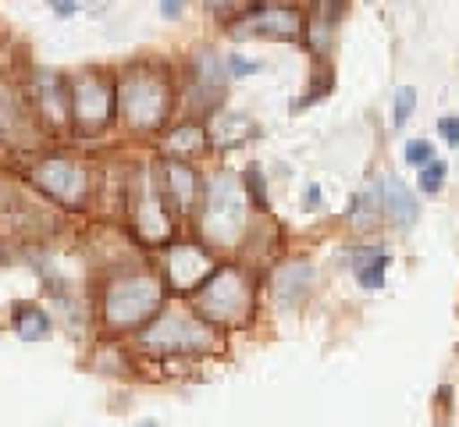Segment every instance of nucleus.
<instances>
[{
  "label": "nucleus",
  "mask_w": 459,
  "mask_h": 427,
  "mask_svg": "<svg viewBox=\"0 0 459 427\" xmlns=\"http://www.w3.org/2000/svg\"><path fill=\"white\" fill-rule=\"evenodd\" d=\"M196 310L207 324H246L253 310V282L238 267H214V274L196 289Z\"/></svg>",
  "instance_id": "obj_1"
},
{
  "label": "nucleus",
  "mask_w": 459,
  "mask_h": 427,
  "mask_svg": "<svg viewBox=\"0 0 459 427\" xmlns=\"http://www.w3.org/2000/svg\"><path fill=\"white\" fill-rule=\"evenodd\" d=\"M160 307H164V285L153 274H125L104 292V320L115 331L150 324L153 314H160Z\"/></svg>",
  "instance_id": "obj_2"
},
{
  "label": "nucleus",
  "mask_w": 459,
  "mask_h": 427,
  "mask_svg": "<svg viewBox=\"0 0 459 427\" xmlns=\"http://www.w3.org/2000/svg\"><path fill=\"white\" fill-rule=\"evenodd\" d=\"M171 90L157 68H132L117 86V110L132 128H157L168 114Z\"/></svg>",
  "instance_id": "obj_3"
},
{
  "label": "nucleus",
  "mask_w": 459,
  "mask_h": 427,
  "mask_svg": "<svg viewBox=\"0 0 459 427\" xmlns=\"http://www.w3.org/2000/svg\"><path fill=\"white\" fill-rule=\"evenodd\" d=\"M139 342H143V349H150L157 356H196L214 345V335H211L207 320L171 310V314L150 320L146 331L139 335Z\"/></svg>",
  "instance_id": "obj_4"
},
{
  "label": "nucleus",
  "mask_w": 459,
  "mask_h": 427,
  "mask_svg": "<svg viewBox=\"0 0 459 427\" xmlns=\"http://www.w3.org/2000/svg\"><path fill=\"white\" fill-rule=\"evenodd\" d=\"M246 224V196H242V182H235L231 175H221L211 189H207V207H204V231L221 242L231 246L242 235Z\"/></svg>",
  "instance_id": "obj_5"
},
{
  "label": "nucleus",
  "mask_w": 459,
  "mask_h": 427,
  "mask_svg": "<svg viewBox=\"0 0 459 427\" xmlns=\"http://www.w3.org/2000/svg\"><path fill=\"white\" fill-rule=\"evenodd\" d=\"M32 179H36V186H39L47 196H54V200L65 204V207H79V204L86 200V189H90L82 164H75V161H68V157H50V161L36 164Z\"/></svg>",
  "instance_id": "obj_6"
},
{
  "label": "nucleus",
  "mask_w": 459,
  "mask_h": 427,
  "mask_svg": "<svg viewBox=\"0 0 459 427\" xmlns=\"http://www.w3.org/2000/svg\"><path fill=\"white\" fill-rule=\"evenodd\" d=\"M214 274V260L204 246L196 242H175L171 257H168V278L178 292H193L200 289L207 278Z\"/></svg>",
  "instance_id": "obj_7"
},
{
  "label": "nucleus",
  "mask_w": 459,
  "mask_h": 427,
  "mask_svg": "<svg viewBox=\"0 0 459 427\" xmlns=\"http://www.w3.org/2000/svg\"><path fill=\"white\" fill-rule=\"evenodd\" d=\"M111 114V97L100 79L82 75L72 83V118L82 132H97Z\"/></svg>",
  "instance_id": "obj_8"
},
{
  "label": "nucleus",
  "mask_w": 459,
  "mask_h": 427,
  "mask_svg": "<svg viewBox=\"0 0 459 427\" xmlns=\"http://www.w3.org/2000/svg\"><path fill=\"white\" fill-rule=\"evenodd\" d=\"M381 204H385V214L399 224V228H410V224H417V196L410 193V186L403 182V179H395V175H385L381 182Z\"/></svg>",
  "instance_id": "obj_9"
},
{
  "label": "nucleus",
  "mask_w": 459,
  "mask_h": 427,
  "mask_svg": "<svg viewBox=\"0 0 459 427\" xmlns=\"http://www.w3.org/2000/svg\"><path fill=\"white\" fill-rule=\"evenodd\" d=\"M249 29L256 36H271V39H296L303 32V14L292 11V7H271V11H260Z\"/></svg>",
  "instance_id": "obj_10"
},
{
  "label": "nucleus",
  "mask_w": 459,
  "mask_h": 427,
  "mask_svg": "<svg viewBox=\"0 0 459 427\" xmlns=\"http://www.w3.org/2000/svg\"><path fill=\"white\" fill-rule=\"evenodd\" d=\"M385 211V204H381V186L374 182V189H367V193H356L352 196V204H349V221H352V228H370V224H377V217Z\"/></svg>",
  "instance_id": "obj_11"
},
{
  "label": "nucleus",
  "mask_w": 459,
  "mask_h": 427,
  "mask_svg": "<svg viewBox=\"0 0 459 427\" xmlns=\"http://www.w3.org/2000/svg\"><path fill=\"white\" fill-rule=\"evenodd\" d=\"M168 182H171V196H175V204H178V211L189 214L193 207V196H196V175H193V168L189 164H182V161H171L168 164Z\"/></svg>",
  "instance_id": "obj_12"
},
{
  "label": "nucleus",
  "mask_w": 459,
  "mask_h": 427,
  "mask_svg": "<svg viewBox=\"0 0 459 427\" xmlns=\"http://www.w3.org/2000/svg\"><path fill=\"white\" fill-rule=\"evenodd\" d=\"M14 331H18V338H25V342L47 338V335H50V318H47L39 307H18V310H14Z\"/></svg>",
  "instance_id": "obj_13"
},
{
  "label": "nucleus",
  "mask_w": 459,
  "mask_h": 427,
  "mask_svg": "<svg viewBox=\"0 0 459 427\" xmlns=\"http://www.w3.org/2000/svg\"><path fill=\"white\" fill-rule=\"evenodd\" d=\"M413 110H417V90H413V86H403V90H395V104H392V125H395V128H406V121L413 118Z\"/></svg>",
  "instance_id": "obj_14"
},
{
  "label": "nucleus",
  "mask_w": 459,
  "mask_h": 427,
  "mask_svg": "<svg viewBox=\"0 0 459 427\" xmlns=\"http://www.w3.org/2000/svg\"><path fill=\"white\" fill-rule=\"evenodd\" d=\"M446 175H449L446 161H431V164H424V168H420V182H417V186H420L424 193H431V196H435V193L446 186Z\"/></svg>",
  "instance_id": "obj_15"
},
{
  "label": "nucleus",
  "mask_w": 459,
  "mask_h": 427,
  "mask_svg": "<svg viewBox=\"0 0 459 427\" xmlns=\"http://www.w3.org/2000/svg\"><path fill=\"white\" fill-rule=\"evenodd\" d=\"M403 157H406V164L424 168V164H431V161H435V146H431L428 139H410V143L403 146Z\"/></svg>",
  "instance_id": "obj_16"
},
{
  "label": "nucleus",
  "mask_w": 459,
  "mask_h": 427,
  "mask_svg": "<svg viewBox=\"0 0 459 427\" xmlns=\"http://www.w3.org/2000/svg\"><path fill=\"white\" fill-rule=\"evenodd\" d=\"M229 72L235 75V79H246V75L260 72V61H253V57H246V54H231V57H229Z\"/></svg>",
  "instance_id": "obj_17"
},
{
  "label": "nucleus",
  "mask_w": 459,
  "mask_h": 427,
  "mask_svg": "<svg viewBox=\"0 0 459 427\" xmlns=\"http://www.w3.org/2000/svg\"><path fill=\"white\" fill-rule=\"evenodd\" d=\"M438 132H442V139L449 146H459V118H442L438 121Z\"/></svg>",
  "instance_id": "obj_18"
},
{
  "label": "nucleus",
  "mask_w": 459,
  "mask_h": 427,
  "mask_svg": "<svg viewBox=\"0 0 459 427\" xmlns=\"http://www.w3.org/2000/svg\"><path fill=\"white\" fill-rule=\"evenodd\" d=\"M50 7H54L61 18H72V14L79 11V4H75V0H50Z\"/></svg>",
  "instance_id": "obj_19"
},
{
  "label": "nucleus",
  "mask_w": 459,
  "mask_h": 427,
  "mask_svg": "<svg viewBox=\"0 0 459 427\" xmlns=\"http://www.w3.org/2000/svg\"><path fill=\"white\" fill-rule=\"evenodd\" d=\"M160 11H164V18H178L182 14V0H160Z\"/></svg>",
  "instance_id": "obj_20"
},
{
  "label": "nucleus",
  "mask_w": 459,
  "mask_h": 427,
  "mask_svg": "<svg viewBox=\"0 0 459 427\" xmlns=\"http://www.w3.org/2000/svg\"><path fill=\"white\" fill-rule=\"evenodd\" d=\"M321 200H325V196H321V186H310V189H307V207H317Z\"/></svg>",
  "instance_id": "obj_21"
},
{
  "label": "nucleus",
  "mask_w": 459,
  "mask_h": 427,
  "mask_svg": "<svg viewBox=\"0 0 459 427\" xmlns=\"http://www.w3.org/2000/svg\"><path fill=\"white\" fill-rule=\"evenodd\" d=\"M207 4H211V7H225V0H207Z\"/></svg>",
  "instance_id": "obj_22"
},
{
  "label": "nucleus",
  "mask_w": 459,
  "mask_h": 427,
  "mask_svg": "<svg viewBox=\"0 0 459 427\" xmlns=\"http://www.w3.org/2000/svg\"><path fill=\"white\" fill-rule=\"evenodd\" d=\"M0 264H7V249L4 246H0Z\"/></svg>",
  "instance_id": "obj_23"
},
{
  "label": "nucleus",
  "mask_w": 459,
  "mask_h": 427,
  "mask_svg": "<svg viewBox=\"0 0 459 427\" xmlns=\"http://www.w3.org/2000/svg\"><path fill=\"white\" fill-rule=\"evenodd\" d=\"M135 427H157V424H150V421H143V424H135Z\"/></svg>",
  "instance_id": "obj_24"
}]
</instances>
